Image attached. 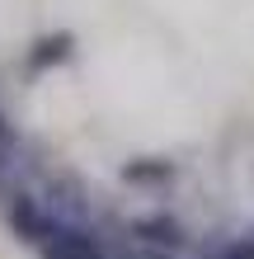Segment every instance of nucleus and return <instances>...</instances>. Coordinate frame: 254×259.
<instances>
[{"instance_id": "2", "label": "nucleus", "mask_w": 254, "mask_h": 259, "mask_svg": "<svg viewBox=\"0 0 254 259\" xmlns=\"http://www.w3.org/2000/svg\"><path fill=\"white\" fill-rule=\"evenodd\" d=\"M127 240L137 245H151V250H165V254H184L193 240H188V226L170 217V212H151V217H137L127 226Z\"/></svg>"}, {"instance_id": "3", "label": "nucleus", "mask_w": 254, "mask_h": 259, "mask_svg": "<svg viewBox=\"0 0 254 259\" xmlns=\"http://www.w3.org/2000/svg\"><path fill=\"white\" fill-rule=\"evenodd\" d=\"M198 259H254V236H231V240H217V245L198 250Z\"/></svg>"}, {"instance_id": "1", "label": "nucleus", "mask_w": 254, "mask_h": 259, "mask_svg": "<svg viewBox=\"0 0 254 259\" xmlns=\"http://www.w3.org/2000/svg\"><path fill=\"white\" fill-rule=\"evenodd\" d=\"M38 259H109V236L99 226H80V222H57L47 236L33 245Z\"/></svg>"}, {"instance_id": "4", "label": "nucleus", "mask_w": 254, "mask_h": 259, "mask_svg": "<svg viewBox=\"0 0 254 259\" xmlns=\"http://www.w3.org/2000/svg\"><path fill=\"white\" fill-rule=\"evenodd\" d=\"M109 259H179V254H165V250H151V245L118 236V240H109Z\"/></svg>"}]
</instances>
